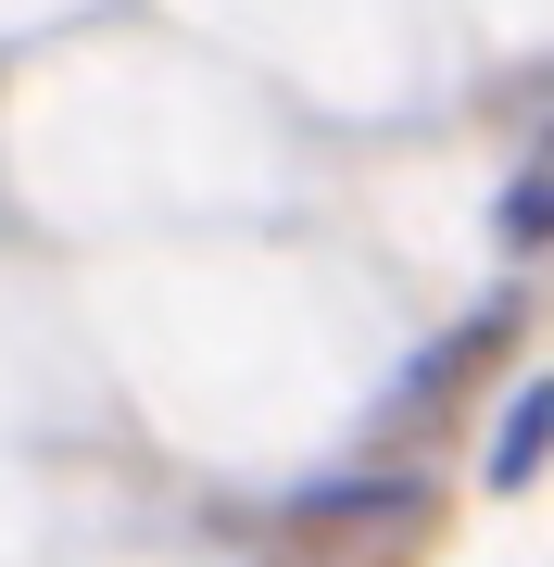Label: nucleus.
<instances>
[{"label": "nucleus", "instance_id": "obj_2", "mask_svg": "<svg viewBox=\"0 0 554 567\" xmlns=\"http://www.w3.org/2000/svg\"><path fill=\"white\" fill-rule=\"evenodd\" d=\"M504 240H554V177H530V189L504 203Z\"/></svg>", "mask_w": 554, "mask_h": 567}, {"label": "nucleus", "instance_id": "obj_1", "mask_svg": "<svg viewBox=\"0 0 554 567\" xmlns=\"http://www.w3.org/2000/svg\"><path fill=\"white\" fill-rule=\"evenodd\" d=\"M542 442H554V391H530V404H516V429H504V480H516V466H542Z\"/></svg>", "mask_w": 554, "mask_h": 567}]
</instances>
